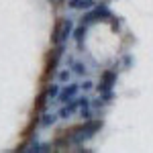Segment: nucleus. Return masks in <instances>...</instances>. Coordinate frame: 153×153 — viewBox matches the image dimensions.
Listing matches in <instances>:
<instances>
[{"instance_id":"20e7f679","label":"nucleus","mask_w":153,"mask_h":153,"mask_svg":"<svg viewBox=\"0 0 153 153\" xmlns=\"http://www.w3.org/2000/svg\"><path fill=\"white\" fill-rule=\"evenodd\" d=\"M71 31H74V25H71L70 19H65V21H61V43L71 35Z\"/></svg>"},{"instance_id":"f03ea898","label":"nucleus","mask_w":153,"mask_h":153,"mask_svg":"<svg viewBox=\"0 0 153 153\" xmlns=\"http://www.w3.org/2000/svg\"><path fill=\"white\" fill-rule=\"evenodd\" d=\"M76 94H78V84H70L68 88H63V90L59 92V100H61V102H70V100H74Z\"/></svg>"},{"instance_id":"9b49d317","label":"nucleus","mask_w":153,"mask_h":153,"mask_svg":"<svg viewBox=\"0 0 153 153\" xmlns=\"http://www.w3.org/2000/svg\"><path fill=\"white\" fill-rule=\"evenodd\" d=\"M68 78H70V71H61V74H59V80H61V82H68Z\"/></svg>"},{"instance_id":"f257e3e1","label":"nucleus","mask_w":153,"mask_h":153,"mask_svg":"<svg viewBox=\"0 0 153 153\" xmlns=\"http://www.w3.org/2000/svg\"><path fill=\"white\" fill-rule=\"evenodd\" d=\"M114 82H117V74H114V71H104V74H102V82L98 86V92H100V94H102V92H108Z\"/></svg>"},{"instance_id":"9d476101","label":"nucleus","mask_w":153,"mask_h":153,"mask_svg":"<svg viewBox=\"0 0 153 153\" xmlns=\"http://www.w3.org/2000/svg\"><path fill=\"white\" fill-rule=\"evenodd\" d=\"M68 6H70V8H80V0H70Z\"/></svg>"},{"instance_id":"0eeeda50","label":"nucleus","mask_w":153,"mask_h":153,"mask_svg":"<svg viewBox=\"0 0 153 153\" xmlns=\"http://www.w3.org/2000/svg\"><path fill=\"white\" fill-rule=\"evenodd\" d=\"M55 114H45V118H43V120H41V125H43V127H49V125H53V123H55Z\"/></svg>"},{"instance_id":"423d86ee","label":"nucleus","mask_w":153,"mask_h":153,"mask_svg":"<svg viewBox=\"0 0 153 153\" xmlns=\"http://www.w3.org/2000/svg\"><path fill=\"white\" fill-rule=\"evenodd\" d=\"M96 19H98V14H96V10H92V12H88V14H84L82 23L84 25H90V23H94Z\"/></svg>"},{"instance_id":"7ed1b4c3","label":"nucleus","mask_w":153,"mask_h":153,"mask_svg":"<svg viewBox=\"0 0 153 153\" xmlns=\"http://www.w3.org/2000/svg\"><path fill=\"white\" fill-rule=\"evenodd\" d=\"M80 106V100H70V104H65L61 110H59V117L61 118H68L70 114H74L76 112V108Z\"/></svg>"},{"instance_id":"6e6552de","label":"nucleus","mask_w":153,"mask_h":153,"mask_svg":"<svg viewBox=\"0 0 153 153\" xmlns=\"http://www.w3.org/2000/svg\"><path fill=\"white\" fill-rule=\"evenodd\" d=\"M74 71H76L78 76H84V74H86V65H84V63H74Z\"/></svg>"},{"instance_id":"1a4fd4ad","label":"nucleus","mask_w":153,"mask_h":153,"mask_svg":"<svg viewBox=\"0 0 153 153\" xmlns=\"http://www.w3.org/2000/svg\"><path fill=\"white\" fill-rule=\"evenodd\" d=\"M45 92H47L49 98H53V96H57V94H59V88H57V86H49Z\"/></svg>"},{"instance_id":"f8f14e48","label":"nucleus","mask_w":153,"mask_h":153,"mask_svg":"<svg viewBox=\"0 0 153 153\" xmlns=\"http://www.w3.org/2000/svg\"><path fill=\"white\" fill-rule=\"evenodd\" d=\"M82 88H84V90H90V88H92V82H84Z\"/></svg>"},{"instance_id":"39448f33","label":"nucleus","mask_w":153,"mask_h":153,"mask_svg":"<svg viewBox=\"0 0 153 153\" xmlns=\"http://www.w3.org/2000/svg\"><path fill=\"white\" fill-rule=\"evenodd\" d=\"M84 35H86V25H80L76 31H74V37H76V41H78V45H82V39H84Z\"/></svg>"}]
</instances>
